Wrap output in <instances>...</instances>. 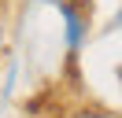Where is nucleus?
I'll return each instance as SVG.
<instances>
[{
  "instance_id": "nucleus-2",
  "label": "nucleus",
  "mask_w": 122,
  "mask_h": 118,
  "mask_svg": "<svg viewBox=\"0 0 122 118\" xmlns=\"http://www.w3.org/2000/svg\"><path fill=\"white\" fill-rule=\"evenodd\" d=\"M78 118H107V114H100V111H85V114H78Z\"/></svg>"
},
{
  "instance_id": "nucleus-1",
  "label": "nucleus",
  "mask_w": 122,
  "mask_h": 118,
  "mask_svg": "<svg viewBox=\"0 0 122 118\" xmlns=\"http://www.w3.org/2000/svg\"><path fill=\"white\" fill-rule=\"evenodd\" d=\"M63 15H67V41H70V48H78V44H81V33H85L81 15H78L74 7H63Z\"/></svg>"
}]
</instances>
